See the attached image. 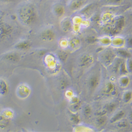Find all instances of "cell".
Here are the masks:
<instances>
[{
	"label": "cell",
	"mask_w": 132,
	"mask_h": 132,
	"mask_svg": "<svg viewBox=\"0 0 132 132\" xmlns=\"http://www.w3.org/2000/svg\"><path fill=\"white\" fill-rule=\"evenodd\" d=\"M18 16L23 24L30 26L36 21L37 11L34 5L29 2L21 4L17 11Z\"/></svg>",
	"instance_id": "cell-1"
},
{
	"label": "cell",
	"mask_w": 132,
	"mask_h": 132,
	"mask_svg": "<svg viewBox=\"0 0 132 132\" xmlns=\"http://www.w3.org/2000/svg\"><path fill=\"white\" fill-rule=\"evenodd\" d=\"M116 57V54H115L114 52L110 50H106L103 52L101 56V59L103 63L106 65H109L114 60Z\"/></svg>",
	"instance_id": "cell-2"
},
{
	"label": "cell",
	"mask_w": 132,
	"mask_h": 132,
	"mask_svg": "<svg viewBox=\"0 0 132 132\" xmlns=\"http://www.w3.org/2000/svg\"><path fill=\"white\" fill-rule=\"evenodd\" d=\"M111 45L117 49L122 48L125 46V40L122 37H116L112 39Z\"/></svg>",
	"instance_id": "cell-3"
},
{
	"label": "cell",
	"mask_w": 132,
	"mask_h": 132,
	"mask_svg": "<svg viewBox=\"0 0 132 132\" xmlns=\"http://www.w3.org/2000/svg\"><path fill=\"white\" fill-rule=\"evenodd\" d=\"M42 38L44 40L47 41H53L55 38L54 32L51 29H47L44 31L42 34Z\"/></svg>",
	"instance_id": "cell-4"
},
{
	"label": "cell",
	"mask_w": 132,
	"mask_h": 132,
	"mask_svg": "<svg viewBox=\"0 0 132 132\" xmlns=\"http://www.w3.org/2000/svg\"><path fill=\"white\" fill-rule=\"evenodd\" d=\"M52 11L55 15L58 17H61L64 14L65 10L62 5L60 4H57L53 6Z\"/></svg>",
	"instance_id": "cell-5"
},
{
	"label": "cell",
	"mask_w": 132,
	"mask_h": 132,
	"mask_svg": "<svg viewBox=\"0 0 132 132\" xmlns=\"http://www.w3.org/2000/svg\"><path fill=\"white\" fill-rule=\"evenodd\" d=\"M84 3L83 0H72L69 4V6L71 10H77L82 7Z\"/></svg>",
	"instance_id": "cell-6"
},
{
	"label": "cell",
	"mask_w": 132,
	"mask_h": 132,
	"mask_svg": "<svg viewBox=\"0 0 132 132\" xmlns=\"http://www.w3.org/2000/svg\"><path fill=\"white\" fill-rule=\"evenodd\" d=\"M61 28L64 32L69 31L72 27L71 22L69 18L64 19L61 22Z\"/></svg>",
	"instance_id": "cell-7"
},
{
	"label": "cell",
	"mask_w": 132,
	"mask_h": 132,
	"mask_svg": "<svg viewBox=\"0 0 132 132\" xmlns=\"http://www.w3.org/2000/svg\"><path fill=\"white\" fill-rule=\"evenodd\" d=\"M99 41H100V43L103 46H106L111 45L112 39L109 37H104L99 39Z\"/></svg>",
	"instance_id": "cell-8"
},
{
	"label": "cell",
	"mask_w": 132,
	"mask_h": 132,
	"mask_svg": "<svg viewBox=\"0 0 132 132\" xmlns=\"http://www.w3.org/2000/svg\"><path fill=\"white\" fill-rule=\"evenodd\" d=\"M99 80L98 77L96 76H94L92 77L89 81V86L92 89H94L97 87Z\"/></svg>",
	"instance_id": "cell-9"
},
{
	"label": "cell",
	"mask_w": 132,
	"mask_h": 132,
	"mask_svg": "<svg viewBox=\"0 0 132 132\" xmlns=\"http://www.w3.org/2000/svg\"><path fill=\"white\" fill-rule=\"evenodd\" d=\"M80 42L78 39H73L69 42V45H70L71 48L73 49L78 48Z\"/></svg>",
	"instance_id": "cell-10"
},
{
	"label": "cell",
	"mask_w": 132,
	"mask_h": 132,
	"mask_svg": "<svg viewBox=\"0 0 132 132\" xmlns=\"http://www.w3.org/2000/svg\"><path fill=\"white\" fill-rule=\"evenodd\" d=\"M129 82V78L126 76H123L119 79V84L123 87H127Z\"/></svg>",
	"instance_id": "cell-11"
},
{
	"label": "cell",
	"mask_w": 132,
	"mask_h": 132,
	"mask_svg": "<svg viewBox=\"0 0 132 132\" xmlns=\"http://www.w3.org/2000/svg\"><path fill=\"white\" fill-rule=\"evenodd\" d=\"M22 88H23V91H22V90H21L19 88V95L23 96V97L28 96L29 94V89H28V88L24 86H22Z\"/></svg>",
	"instance_id": "cell-12"
},
{
	"label": "cell",
	"mask_w": 132,
	"mask_h": 132,
	"mask_svg": "<svg viewBox=\"0 0 132 132\" xmlns=\"http://www.w3.org/2000/svg\"><path fill=\"white\" fill-rule=\"evenodd\" d=\"M124 113L123 111H120L119 113H118L116 115H115L111 120H112V122H116L117 120H119L122 118V117L124 115Z\"/></svg>",
	"instance_id": "cell-13"
},
{
	"label": "cell",
	"mask_w": 132,
	"mask_h": 132,
	"mask_svg": "<svg viewBox=\"0 0 132 132\" xmlns=\"http://www.w3.org/2000/svg\"><path fill=\"white\" fill-rule=\"evenodd\" d=\"M126 68L127 69L128 72H131V59H129V58L127 59V62L126 63Z\"/></svg>",
	"instance_id": "cell-14"
},
{
	"label": "cell",
	"mask_w": 132,
	"mask_h": 132,
	"mask_svg": "<svg viewBox=\"0 0 132 132\" xmlns=\"http://www.w3.org/2000/svg\"><path fill=\"white\" fill-rule=\"evenodd\" d=\"M91 108L90 107V106H86L84 109V113L86 116L89 115L91 113Z\"/></svg>",
	"instance_id": "cell-15"
},
{
	"label": "cell",
	"mask_w": 132,
	"mask_h": 132,
	"mask_svg": "<svg viewBox=\"0 0 132 132\" xmlns=\"http://www.w3.org/2000/svg\"><path fill=\"white\" fill-rule=\"evenodd\" d=\"M124 100L125 101H129V100H130L131 98V92H127V93H126L124 95Z\"/></svg>",
	"instance_id": "cell-16"
},
{
	"label": "cell",
	"mask_w": 132,
	"mask_h": 132,
	"mask_svg": "<svg viewBox=\"0 0 132 132\" xmlns=\"http://www.w3.org/2000/svg\"><path fill=\"white\" fill-rule=\"evenodd\" d=\"M2 1L6 2H13L15 1V0H2Z\"/></svg>",
	"instance_id": "cell-17"
}]
</instances>
